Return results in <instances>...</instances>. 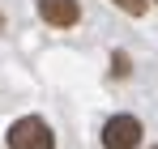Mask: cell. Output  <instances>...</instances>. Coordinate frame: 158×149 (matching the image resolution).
<instances>
[{
	"instance_id": "cell-4",
	"label": "cell",
	"mask_w": 158,
	"mask_h": 149,
	"mask_svg": "<svg viewBox=\"0 0 158 149\" xmlns=\"http://www.w3.org/2000/svg\"><path fill=\"white\" fill-rule=\"evenodd\" d=\"M111 73H115V77H128V73H132V64H128V55H124V51H115V55H111Z\"/></svg>"
},
{
	"instance_id": "cell-7",
	"label": "cell",
	"mask_w": 158,
	"mask_h": 149,
	"mask_svg": "<svg viewBox=\"0 0 158 149\" xmlns=\"http://www.w3.org/2000/svg\"><path fill=\"white\" fill-rule=\"evenodd\" d=\"M154 4H158V0H154Z\"/></svg>"
},
{
	"instance_id": "cell-8",
	"label": "cell",
	"mask_w": 158,
	"mask_h": 149,
	"mask_svg": "<svg viewBox=\"0 0 158 149\" xmlns=\"http://www.w3.org/2000/svg\"><path fill=\"white\" fill-rule=\"evenodd\" d=\"M154 149H158V145H154Z\"/></svg>"
},
{
	"instance_id": "cell-3",
	"label": "cell",
	"mask_w": 158,
	"mask_h": 149,
	"mask_svg": "<svg viewBox=\"0 0 158 149\" xmlns=\"http://www.w3.org/2000/svg\"><path fill=\"white\" fill-rule=\"evenodd\" d=\"M39 17H43L47 26L69 30V26L81 22V4H77V0H39Z\"/></svg>"
},
{
	"instance_id": "cell-6",
	"label": "cell",
	"mask_w": 158,
	"mask_h": 149,
	"mask_svg": "<svg viewBox=\"0 0 158 149\" xmlns=\"http://www.w3.org/2000/svg\"><path fill=\"white\" fill-rule=\"evenodd\" d=\"M0 30H4V17H0Z\"/></svg>"
},
{
	"instance_id": "cell-1",
	"label": "cell",
	"mask_w": 158,
	"mask_h": 149,
	"mask_svg": "<svg viewBox=\"0 0 158 149\" xmlns=\"http://www.w3.org/2000/svg\"><path fill=\"white\" fill-rule=\"evenodd\" d=\"M9 149H56V136L47 128V119H39V115L17 119L9 128Z\"/></svg>"
},
{
	"instance_id": "cell-2",
	"label": "cell",
	"mask_w": 158,
	"mask_h": 149,
	"mask_svg": "<svg viewBox=\"0 0 158 149\" xmlns=\"http://www.w3.org/2000/svg\"><path fill=\"white\" fill-rule=\"evenodd\" d=\"M141 145V119L137 115H111L103 124V149H137Z\"/></svg>"
},
{
	"instance_id": "cell-5",
	"label": "cell",
	"mask_w": 158,
	"mask_h": 149,
	"mask_svg": "<svg viewBox=\"0 0 158 149\" xmlns=\"http://www.w3.org/2000/svg\"><path fill=\"white\" fill-rule=\"evenodd\" d=\"M115 4H120L124 13H132V17H141V13H145V0H115Z\"/></svg>"
}]
</instances>
